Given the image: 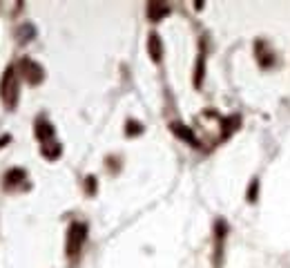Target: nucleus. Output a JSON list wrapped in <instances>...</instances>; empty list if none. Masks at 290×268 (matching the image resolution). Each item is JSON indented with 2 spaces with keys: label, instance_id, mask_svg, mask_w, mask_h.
Segmentation results:
<instances>
[{
  "label": "nucleus",
  "instance_id": "nucleus-1",
  "mask_svg": "<svg viewBox=\"0 0 290 268\" xmlns=\"http://www.w3.org/2000/svg\"><path fill=\"white\" fill-rule=\"evenodd\" d=\"M85 233L87 228L83 224H72L67 233V255L69 257H76L78 250H81L83 241H85Z\"/></svg>",
  "mask_w": 290,
  "mask_h": 268
},
{
  "label": "nucleus",
  "instance_id": "nucleus-2",
  "mask_svg": "<svg viewBox=\"0 0 290 268\" xmlns=\"http://www.w3.org/2000/svg\"><path fill=\"white\" fill-rule=\"evenodd\" d=\"M16 96H18V85H16V72L14 67H9L2 76V98L9 107L16 105Z\"/></svg>",
  "mask_w": 290,
  "mask_h": 268
},
{
  "label": "nucleus",
  "instance_id": "nucleus-3",
  "mask_svg": "<svg viewBox=\"0 0 290 268\" xmlns=\"http://www.w3.org/2000/svg\"><path fill=\"white\" fill-rule=\"evenodd\" d=\"M20 67H23V74H25V78H27L29 83L31 85H38L40 81H43V67H40L38 63H34V60H29V59H25L23 63H20Z\"/></svg>",
  "mask_w": 290,
  "mask_h": 268
},
{
  "label": "nucleus",
  "instance_id": "nucleus-4",
  "mask_svg": "<svg viewBox=\"0 0 290 268\" xmlns=\"http://www.w3.org/2000/svg\"><path fill=\"white\" fill-rule=\"evenodd\" d=\"M147 52H150L152 60L159 63L161 56H163V45H161V38L156 34H150V40H147Z\"/></svg>",
  "mask_w": 290,
  "mask_h": 268
},
{
  "label": "nucleus",
  "instance_id": "nucleus-5",
  "mask_svg": "<svg viewBox=\"0 0 290 268\" xmlns=\"http://www.w3.org/2000/svg\"><path fill=\"white\" fill-rule=\"evenodd\" d=\"M168 14H170V7L163 5V2H150V7H147V16H150V20H154V23H159V20Z\"/></svg>",
  "mask_w": 290,
  "mask_h": 268
},
{
  "label": "nucleus",
  "instance_id": "nucleus-6",
  "mask_svg": "<svg viewBox=\"0 0 290 268\" xmlns=\"http://www.w3.org/2000/svg\"><path fill=\"white\" fill-rule=\"evenodd\" d=\"M172 132L176 134V137H181V139H185L188 143H192V146H197V139H194V134H192V130L190 127H185V125H181V123H172Z\"/></svg>",
  "mask_w": 290,
  "mask_h": 268
},
{
  "label": "nucleus",
  "instance_id": "nucleus-7",
  "mask_svg": "<svg viewBox=\"0 0 290 268\" xmlns=\"http://www.w3.org/2000/svg\"><path fill=\"white\" fill-rule=\"evenodd\" d=\"M36 137L45 143L47 139L54 137V127L49 125V123H45V121H38V125H36Z\"/></svg>",
  "mask_w": 290,
  "mask_h": 268
},
{
  "label": "nucleus",
  "instance_id": "nucleus-8",
  "mask_svg": "<svg viewBox=\"0 0 290 268\" xmlns=\"http://www.w3.org/2000/svg\"><path fill=\"white\" fill-rule=\"evenodd\" d=\"M25 179V170H20V168H16V170H9L5 175V181L7 183H18V181Z\"/></svg>",
  "mask_w": 290,
  "mask_h": 268
},
{
  "label": "nucleus",
  "instance_id": "nucleus-9",
  "mask_svg": "<svg viewBox=\"0 0 290 268\" xmlns=\"http://www.w3.org/2000/svg\"><path fill=\"white\" fill-rule=\"evenodd\" d=\"M203 54L199 56V60H197V69H194V85L197 88H201V78H203Z\"/></svg>",
  "mask_w": 290,
  "mask_h": 268
},
{
  "label": "nucleus",
  "instance_id": "nucleus-10",
  "mask_svg": "<svg viewBox=\"0 0 290 268\" xmlns=\"http://www.w3.org/2000/svg\"><path fill=\"white\" fill-rule=\"evenodd\" d=\"M43 154L49 156V159H54V156L60 154V146H58V143H49V146H43Z\"/></svg>",
  "mask_w": 290,
  "mask_h": 268
},
{
  "label": "nucleus",
  "instance_id": "nucleus-11",
  "mask_svg": "<svg viewBox=\"0 0 290 268\" xmlns=\"http://www.w3.org/2000/svg\"><path fill=\"white\" fill-rule=\"evenodd\" d=\"M127 137H132V134H141L143 132V127H141L139 121H127Z\"/></svg>",
  "mask_w": 290,
  "mask_h": 268
},
{
  "label": "nucleus",
  "instance_id": "nucleus-12",
  "mask_svg": "<svg viewBox=\"0 0 290 268\" xmlns=\"http://www.w3.org/2000/svg\"><path fill=\"white\" fill-rule=\"evenodd\" d=\"M257 188H259V181H252L250 190H248V199H250V201H255V199H257Z\"/></svg>",
  "mask_w": 290,
  "mask_h": 268
},
{
  "label": "nucleus",
  "instance_id": "nucleus-13",
  "mask_svg": "<svg viewBox=\"0 0 290 268\" xmlns=\"http://www.w3.org/2000/svg\"><path fill=\"white\" fill-rule=\"evenodd\" d=\"M94 188H96V179H94V177H87V192H94Z\"/></svg>",
  "mask_w": 290,
  "mask_h": 268
}]
</instances>
